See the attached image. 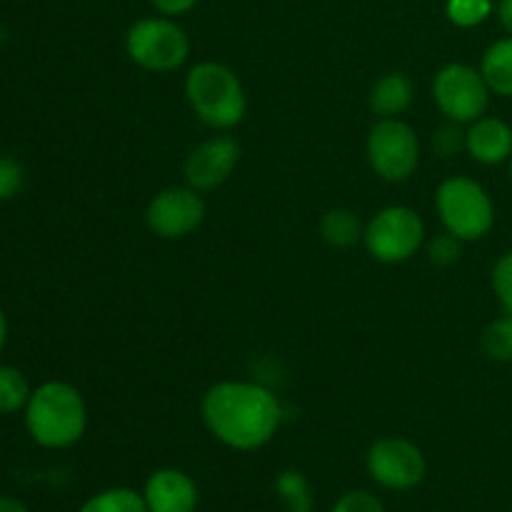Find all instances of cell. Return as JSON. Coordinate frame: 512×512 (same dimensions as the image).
I'll return each mask as SVG.
<instances>
[{
	"instance_id": "4fadbf2b",
	"label": "cell",
	"mask_w": 512,
	"mask_h": 512,
	"mask_svg": "<svg viewBox=\"0 0 512 512\" xmlns=\"http://www.w3.org/2000/svg\"><path fill=\"white\" fill-rule=\"evenodd\" d=\"M465 150L483 165H500L512 158V128L498 118H480L465 133Z\"/></svg>"
},
{
	"instance_id": "30bf717a",
	"label": "cell",
	"mask_w": 512,
	"mask_h": 512,
	"mask_svg": "<svg viewBox=\"0 0 512 512\" xmlns=\"http://www.w3.org/2000/svg\"><path fill=\"white\" fill-rule=\"evenodd\" d=\"M205 220V203L200 190L190 185H173L153 195L145 210L150 233L163 240L188 238Z\"/></svg>"
},
{
	"instance_id": "5bb4252c",
	"label": "cell",
	"mask_w": 512,
	"mask_h": 512,
	"mask_svg": "<svg viewBox=\"0 0 512 512\" xmlns=\"http://www.w3.org/2000/svg\"><path fill=\"white\" fill-rule=\"evenodd\" d=\"M413 98L415 90L410 78L395 70V73H385L383 78L375 80L373 88H370L368 103L378 118H398L410 108Z\"/></svg>"
},
{
	"instance_id": "44dd1931",
	"label": "cell",
	"mask_w": 512,
	"mask_h": 512,
	"mask_svg": "<svg viewBox=\"0 0 512 512\" xmlns=\"http://www.w3.org/2000/svg\"><path fill=\"white\" fill-rule=\"evenodd\" d=\"M493 13V0H448L445 15L458 28H475Z\"/></svg>"
},
{
	"instance_id": "3957f363",
	"label": "cell",
	"mask_w": 512,
	"mask_h": 512,
	"mask_svg": "<svg viewBox=\"0 0 512 512\" xmlns=\"http://www.w3.org/2000/svg\"><path fill=\"white\" fill-rule=\"evenodd\" d=\"M185 98L190 110L215 130H230L243 123L248 98L238 73L228 65L203 60L185 75Z\"/></svg>"
},
{
	"instance_id": "4dcf8cb0",
	"label": "cell",
	"mask_w": 512,
	"mask_h": 512,
	"mask_svg": "<svg viewBox=\"0 0 512 512\" xmlns=\"http://www.w3.org/2000/svg\"><path fill=\"white\" fill-rule=\"evenodd\" d=\"M510 173H512V158H510Z\"/></svg>"
},
{
	"instance_id": "ba28073f",
	"label": "cell",
	"mask_w": 512,
	"mask_h": 512,
	"mask_svg": "<svg viewBox=\"0 0 512 512\" xmlns=\"http://www.w3.org/2000/svg\"><path fill=\"white\" fill-rule=\"evenodd\" d=\"M433 98L453 123H475L490 105V88L483 73L465 63H450L433 80Z\"/></svg>"
},
{
	"instance_id": "f546056e",
	"label": "cell",
	"mask_w": 512,
	"mask_h": 512,
	"mask_svg": "<svg viewBox=\"0 0 512 512\" xmlns=\"http://www.w3.org/2000/svg\"><path fill=\"white\" fill-rule=\"evenodd\" d=\"M5 343H8V318H5V313L0 310V355H3Z\"/></svg>"
},
{
	"instance_id": "8992f818",
	"label": "cell",
	"mask_w": 512,
	"mask_h": 512,
	"mask_svg": "<svg viewBox=\"0 0 512 512\" xmlns=\"http://www.w3.org/2000/svg\"><path fill=\"white\" fill-rule=\"evenodd\" d=\"M363 243L378 263H405L425 243V223L408 205H390L365 225Z\"/></svg>"
},
{
	"instance_id": "1f68e13d",
	"label": "cell",
	"mask_w": 512,
	"mask_h": 512,
	"mask_svg": "<svg viewBox=\"0 0 512 512\" xmlns=\"http://www.w3.org/2000/svg\"><path fill=\"white\" fill-rule=\"evenodd\" d=\"M0 158H3V155H0Z\"/></svg>"
},
{
	"instance_id": "277c9868",
	"label": "cell",
	"mask_w": 512,
	"mask_h": 512,
	"mask_svg": "<svg viewBox=\"0 0 512 512\" xmlns=\"http://www.w3.org/2000/svg\"><path fill=\"white\" fill-rule=\"evenodd\" d=\"M435 208L443 228L463 243L485 238L495 223V205L488 190L465 175H455L440 183L435 190Z\"/></svg>"
},
{
	"instance_id": "5b68a950",
	"label": "cell",
	"mask_w": 512,
	"mask_h": 512,
	"mask_svg": "<svg viewBox=\"0 0 512 512\" xmlns=\"http://www.w3.org/2000/svg\"><path fill=\"white\" fill-rule=\"evenodd\" d=\"M125 53L150 73H173L188 60L190 38L168 15L140 18L125 33Z\"/></svg>"
},
{
	"instance_id": "52a82bcc",
	"label": "cell",
	"mask_w": 512,
	"mask_h": 512,
	"mask_svg": "<svg viewBox=\"0 0 512 512\" xmlns=\"http://www.w3.org/2000/svg\"><path fill=\"white\" fill-rule=\"evenodd\" d=\"M368 163L388 183H405L420 165L418 133L400 118H380L368 135Z\"/></svg>"
},
{
	"instance_id": "603a6c76",
	"label": "cell",
	"mask_w": 512,
	"mask_h": 512,
	"mask_svg": "<svg viewBox=\"0 0 512 512\" xmlns=\"http://www.w3.org/2000/svg\"><path fill=\"white\" fill-rule=\"evenodd\" d=\"M493 290L495 298L500 300L505 313L512 315V250L500 255V260L493 268Z\"/></svg>"
},
{
	"instance_id": "484cf974",
	"label": "cell",
	"mask_w": 512,
	"mask_h": 512,
	"mask_svg": "<svg viewBox=\"0 0 512 512\" xmlns=\"http://www.w3.org/2000/svg\"><path fill=\"white\" fill-rule=\"evenodd\" d=\"M330 512H385V508L368 490H350L333 505Z\"/></svg>"
},
{
	"instance_id": "7402d4cb",
	"label": "cell",
	"mask_w": 512,
	"mask_h": 512,
	"mask_svg": "<svg viewBox=\"0 0 512 512\" xmlns=\"http://www.w3.org/2000/svg\"><path fill=\"white\" fill-rule=\"evenodd\" d=\"M460 253H463V240L455 238V235L448 233V230H445L443 235H435L428 245L430 263H435V265L458 263Z\"/></svg>"
},
{
	"instance_id": "cb8c5ba5",
	"label": "cell",
	"mask_w": 512,
	"mask_h": 512,
	"mask_svg": "<svg viewBox=\"0 0 512 512\" xmlns=\"http://www.w3.org/2000/svg\"><path fill=\"white\" fill-rule=\"evenodd\" d=\"M463 148H465V133L460 130L458 123H453V120H450L448 125H443V128L435 130L433 150L438 155H443V158H453V155H458Z\"/></svg>"
},
{
	"instance_id": "9c48e42d",
	"label": "cell",
	"mask_w": 512,
	"mask_h": 512,
	"mask_svg": "<svg viewBox=\"0 0 512 512\" xmlns=\"http://www.w3.org/2000/svg\"><path fill=\"white\" fill-rule=\"evenodd\" d=\"M365 465L373 483L385 490H398V493L418 488L428 473V460L423 450L413 440L398 438V435L375 440L370 445Z\"/></svg>"
},
{
	"instance_id": "6da1fadb",
	"label": "cell",
	"mask_w": 512,
	"mask_h": 512,
	"mask_svg": "<svg viewBox=\"0 0 512 512\" xmlns=\"http://www.w3.org/2000/svg\"><path fill=\"white\" fill-rule=\"evenodd\" d=\"M200 415L215 440L240 453H253L275 438L283 423V405L265 385L223 380L203 395Z\"/></svg>"
},
{
	"instance_id": "8fae6325",
	"label": "cell",
	"mask_w": 512,
	"mask_h": 512,
	"mask_svg": "<svg viewBox=\"0 0 512 512\" xmlns=\"http://www.w3.org/2000/svg\"><path fill=\"white\" fill-rule=\"evenodd\" d=\"M240 155H243V148H240V143L233 135L223 133L203 140L185 158V183L190 188L200 190V193L220 188L235 173V168L240 163Z\"/></svg>"
},
{
	"instance_id": "7c38bea8",
	"label": "cell",
	"mask_w": 512,
	"mask_h": 512,
	"mask_svg": "<svg viewBox=\"0 0 512 512\" xmlns=\"http://www.w3.org/2000/svg\"><path fill=\"white\" fill-rule=\"evenodd\" d=\"M143 500L148 512H195L198 485L178 468H160L145 480Z\"/></svg>"
},
{
	"instance_id": "d6986e66",
	"label": "cell",
	"mask_w": 512,
	"mask_h": 512,
	"mask_svg": "<svg viewBox=\"0 0 512 512\" xmlns=\"http://www.w3.org/2000/svg\"><path fill=\"white\" fill-rule=\"evenodd\" d=\"M280 500H283L288 512H310L313 510V490H310L308 478L300 470H285L275 480Z\"/></svg>"
},
{
	"instance_id": "9a60e30c",
	"label": "cell",
	"mask_w": 512,
	"mask_h": 512,
	"mask_svg": "<svg viewBox=\"0 0 512 512\" xmlns=\"http://www.w3.org/2000/svg\"><path fill=\"white\" fill-rule=\"evenodd\" d=\"M480 73H483L490 93L512 98V35L495 40V43L485 50L483 63H480Z\"/></svg>"
},
{
	"instance_id": "7a4b0ae2",
	"label": "cell",
	"mask_w": 512,
	"mask_h": 512,
	"mask_svg": "<svg viewBox=\"0 0 512 512\" xmlns=\"http://www.w3.org/2000/svg\"><path fill=\"white\" fill-rule=\"evenodd\" d=\"M25 428L33 443L48 450L73 448L88 428V405L78 388L63 380H48L30 393Z\"/></svg>"
},
{
	"instance_id": "d4e9b609",
	"label": "cell",
	"mask_w": 512,
	"mask_h": 512,
	"mask_svg": "<svg viewBox=\"0 0 512 512\" xmlns=\"http://www.w3.org/2000/svg\"><path fill=\"white\" fill-rule=\"evenodd\" d=\"M25 170L18 160L0 158V200H10L23 190Z\"/></svg>"
},
{
	"instance_id": "4316f807",
	"label": "cell",
	"mask_w": 512,
	"mask_h": 512,
	"mask_svg": "<svg viewBox=\"0 0 512 512\" xmlns=\"http://www.w3.org/2000/svg\"><path fill=\"white\" fill-rule=\"evenodd\" d=\"M153 8L158 10L160 15H168V18H178V15L190 13V10L198 5V0H150Z\"/></svg>"
},
{
	"instance_id": "83f0119b",
	"label": "cell",
	"mask_w": 512,
	"mask_h": 512,
	"mask_svg": "<svg viewBox=\"0 0 512 512\" xmlns=\"http://www.w3.org/2000/svg\"><path fill=\"white\" fill-rule=\"evenodd\" d=\"M498 20L503 30L512 35V0H500L498 3Z\"/></svg>"
},
{
	"instance_id": "2e32d148",
	"label": "cell",
	"mask_w": 512,
	"mask_h": 512,
	"mask_svg": "<svg viewBox=\"0 0 512 512\" xmlns=\"http://www.w3.org/2000/svg\"><path fill=\"white\" fill-rule=\"evenodd\" d=\"M363 223L350 208H330L320 220V235L333 248H350L363 240Z\"/></svg>"
},
{
	"instance_id": "ac0fdd59",
	"label": "cell",
	"mask_w": 512,
	"mask_h": 512,
	"mask_svg": "<svg viewBox=\"0 0 512 512\" xmlns=\"http://www.w3.org/2000/svg\"><path fill=\"white\" fill-rule=\"evenodd\" d=\"M30 393H33V388L18 368L0 365V415H13L18 410H25Z\"/></svg>"
},
{
	"instance_id": "e0dca14e",
	"label": "cell",
	"mask_w": 512,
	"mask_h": 512,
	"mask_svg": "<svg viewBox=\"0 0 512 512\" xmlns=\"http://www.w3.org/2000/svg\"><path fill=\"white\" fill-rule=\"evenodd\" d=\"M78 512H148L143 493L133 488H110L85 500Z\"/></svg>"
},
{
	"instance_id": "ffe728a7",
	"label": "cell",
	"mask_w": 512,
	"mask_h": 512,
	"mask_svg": "<svg viewBox=\"0 0 512 512\" xmlns=\"http://www.w3.org/2000/svg\"><path fill=\"white\" fill-rule=\"evenodd\" d=\"M483 350L490 360L510 363L512 360V315L505 313L503 318L493 320L483 333Z\"/></svg>"
},
{
	"instance_id": "f1b7e54d",
	"label": "cell",
	"mask_w": 512,
	"mask_h": 512,
	"mask_svg": "<svg viewBox=\"0 0 512 512\" xmlns=\"http://www.w3.org/2000/svg\"><path fill=\"white\" fill-rule=\"evenodd\" d=\"M0 512H30L28 505L15 495H0Z\"/></svg>"
}]
</instances>
